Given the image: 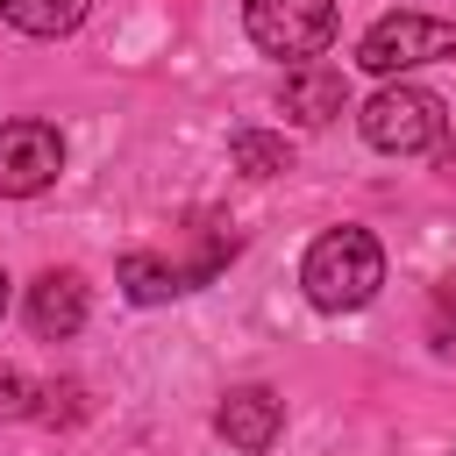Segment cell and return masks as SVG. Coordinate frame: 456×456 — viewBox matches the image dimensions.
I'll return each instance as SVG.
<instances>
[{
  "label": "cell",
  "mask_w": 456,
  "mask_h": 456,
  "mask_svg": "<svg viewBox=\"0 0 456 456\" xmlns=\"http://www.w3.org/2000/svg\"><path fill=\"white\" fill-rule=\"evenodd\" d=\"M299 285H306V299H314L321 314H356V306H370L378 285H385V249H378V235H370V228H328V235L306 249Z\"/></svg>",
  "instance_id": "6da1fadb"
},
{
  "label": "cell",
  "mask_w": 456,
  "mask_h": 456,
  "mask_svg": "<svg viewBox=\"0 0 456 456\" xmlns=\"http://www.w3.org/2000/svg\"><path fill=\"white\" fill-rule=\"evenodd\" d=\"M356 121H363V142L385 150V157H420V150H435L442 128H449L442 100H435L428 86H378Z\"/></svg>",
  "instance_id": "7a4b0ae2"
},
{
  "label": "cell",
  "mask_w": 456,
  "mask_h": 456,
  "mask_svg": "<svg viewBox=\"0 0 456 456\" xmlns=\"http://www.w3.org/2000/svg\"><path fill=\"white\" fill-rule=\"evenodd\" d=\"M435 57H456V21H435L420 7H399V14H378L356 43V64L392 78V71H413V64H435Z\"/></svg>",
  "instance_id": "3957f363"
},
{
  "label": "cell",
  "mask_w": 456,
  "mask_h": 456,
  "mask_svg": "<svg viewBox=\"0 0 456 456\" xmlns=\"http://www.w3.org/2000/svg\"><path fill=\"white\" fill-rule=\"evenodd\" d=\"M242 28L264 57L314 64L335 43V0H242Z\"/></svg>",
  "instance_id": "277c9868"
},
{
  "label": "cell",
  "mask_w": 456,
  "mask_h": 456,
  "mask_svg": "<svg viewBox=\"0 0 456 456\" xmlns=\"http://www.w3.org/2000/svg\"><path fill=\"white\" fill-rule=\"evenodd\" d=\"M64 171V135L50 121H0V200L50 192Z\"/></svg>",
  "instance_id": "5b68a950"
},
{
  "label": "cell",
  "mask_w": 456,
  "mask_h": 456,
  "mask_svg": "<svg viewBox=\"0 0 456 456\" xmlns=\"http://www.w3.org/2000/svg\"><path fill=\"white\" fill-rule=\"evenodd\" d=\"M214 428H221V442H228V449L264 456V449L285 435V399H278L271 385H235V392L214 406Z\"/></svg>",
  "instance_id": "8992f818"
},
{
  "label": "cell",
  "mask_w": 456,
  "mask_h": 456,
  "mask_svg": "<svg viewBox=\"0 0 456 456\" xmlns=\"http://www.w3.org/2000/svg\"><path fill=\"white\" fill-rule=\"evenodd\" d=\"M28 328H36L43 342L78 335V328H86V278H78V271H43V278L28 285Z\"/></svg>",
  "instance_id": "52a82bcc"
},
{
  "label": "cell",
  "mask_w": 456,
  "mask_h": 456,
  "mask_svg": "<svg viewBox=\"0 0 456 456\" xmlns=\"http://www.w3.org/2000/svg\"><path fill=\"white\" fill-rule=\"evenodd\" d=\"M278 107H285L299 128H328V121L349 107V93H342V71H328V64H292V71H285V93H278Z\"/></svg>",
  "instance_id": "ba28073f"
},
{
  "label": "cell",
  "mask_w": 456,
  "mask_h": 456,
  "mask_svg": "<svg viewBox=\"0 0 456 456\" xmlns=\"http://www.w3.org/2000/svg\"><path fill=\"white\" fill-rule=\"evenodd\" d=\"M192 285H207L192 264H178V256H157V249H128L121 256V292L135 299V306H164V299H178V292H192Z\"/></svg>",
  "instance_id": "9c48e42d"
},
{
  "label": "cell",
  "mask_w": 456,
  "mask_h": 456,
  "mask_svg": "<svg viewBox=\"0 0 456 456\" xmlns=\"http://www.w3.org/2000/svg\"><path fill=\"white\" fill-rule=\"evenodd\" d=\"M0 14L21 36H71L86 21V0H0Z\"/></svg>",
  "instance_id": "30bf717a"
},
{
  "label": "cell",
  "mask_w": 456,
  "mask_h": 456,
  "mask_svg": "<svg viewBox=\"0 0 456 456\" xmlns=\"http://www.w3.org/2000/svg\"><path fill=\"white\" fill-rule=\"evenodd\" d=\"M228 150H235V171H242V178H278V171H292V150H285V135L242 128Z\"/></svg>",
  "instance_id": "8fae6325"
},
{
  "label": "cell",
  "mask_w": 456,
  "mask_h": 456,
  "mask_svg": "<svg viewBox=\"0 0 456 456\" xmlns=\"http://www.w3.org/2000/svg\"><path fill=\"white\" fill-rule=\"evenodd\" d=\"M428 342H435L442 356H456V278H442L435 299H428Z\"/></svg>",
  "instance_id": "7c38bea8"
},
{
  "label": "cell",
  "mask_w": 456,
  "mask_h": 456,
  "mask_svg": "<svg viewBox=\"0 0 456 456\" xmlns=\"http://www.w3.org/2000/svg\"><path fill=\"white\" fill-rule=\"evenodd\" d=\"M0 413H28V378L21 370H0Z\"/></svg>",
  "instance_id": "4fadbf2b"
},
{
  "label": "cell",
  "mask_w": 456,
  "mask_h": 456,
  "mask_svg": "<svg viewBox=\"0 0 456 456\" xmlns=\"http://www.w3.org/2000/svg\"><path fill=\"white\" fill-rule=\"evenodd\" d=\"M0 314H7V271H0Z\"/></svg>",
  "instance_id": "5bb4252c"
}]
</instances>
